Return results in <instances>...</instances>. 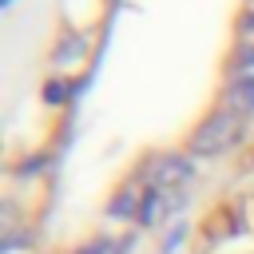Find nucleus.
I'll return each instance as SVG.
<instances>
[{"mask_svg":"<svg viewBox=\"0 0 254 254\" xmlns=\"http://www.w3.org/2000/svg\"><path fill=\"white\" fill-rule=\"evenodd\" d=\"M238 139V115L234 111H218L210 115L194 135H190V155H218L222 147H230Z\"/></svg>","mask_w":254,"mask_h":254,"instance_id":"f257e3e1","label":"nucleus"},{"mask_svg":"<svg viewBox=\"0 0 254 254\" xmlns=\"http://www.w3.org/2000/svg\"><path fill=\"white\" fill-rule=\"evenodd\" d=\"M175 206H183V190H151L143 210H139V222L143 226H155L159 218H167Z\"/></svg>","mask_w":254,"mask_h":254,"instance_id":"f03ea898","label":"nucleus"},{"mask_svg":"<svg viewBox=\"0 0 254 254\" xmlns=\"http://www.w3.org/2000/svg\"><path fill=\"white\" fill-rule=\"evenodd\" d=\"M190 163L187 159H163L155 171H151V183H155V190H179L187 179H190Z\"/></svg>","mask_w":254,"mask_h":254,"instance_id":"7ed1b4c3","label":"nucleus"},{"mask_svg":"<svg viewBox=\"0 0 254 254\" xmlns=\"http://www.w3.org/2000/svg\"><path fill=\"white\" fill-rule=\"evenodd\" d=\"M226 111H234V115H250L254 111V75H238L226 87Z\"/></svg>","mask_w":254,"mask_h":254,"instance_id":"20e7f679","label":"nucleus"},{"mask_svg":"<svg viewBox=\"0 0 254 254\" xmlns=\"http://www.w3.org/2000/svg\"><path fill=\"white\" fill-rule=\"evenodd\" d=\"M135 210V190H123L115 202H111V214H131Z\"/></svg>","mask_w":254,"mask_h":254,"instance_id":"39448f33","label":"nucleus"},{"mask_svg":"<svg viewBox=\"0 0 254 254\" xmlns=\"http://www.w3.org/2000/svg\"><path fill=\"white\" fill-rule=\"evenodd\" d=\"M250 28H254V16H250Z\"/></svg>","mask_w":254,"mask_h":254,"instance_id":"423d86ee","label":"nucleus"},{"mask_svg":"<svg viewBox=\"0 0 254 254\" xmlns=\"http://www.w3.org/2000/svg\"><path fill=\"white\" fill-rule=\"evenodd\" d=\"M0 4H12V0H0Z\"/></svg>","mask_w":254,"mask_h":254,"instance_id":"0eeeda50","label":"nucleus"}]
</instances>
